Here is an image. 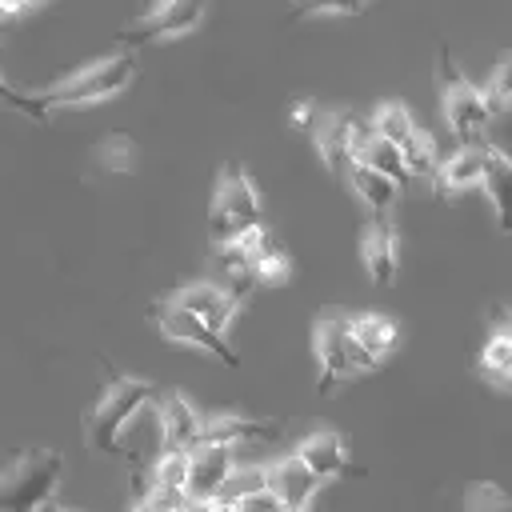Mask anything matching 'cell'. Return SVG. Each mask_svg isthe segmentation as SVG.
Masks as SVG:
<instances>
[{
	"label": "cell",
	"mask_w": 512,
	"mask_h": 512,
	"mask_svg": "<svg viewBox=\"0 0 512 512\" xmlns=\"http://www.w3.org/2000/svg\"><path fill=\"white\" fill-rule=\"evenodd\" d=\"M156 396H160V388H156L152 380L112 372L104 396L84 412V440H88V448L112 456V452L120 448V432H124L148 404H156Z\"/></svg>",
	"instance_id": "cell-1"
},
{
	"label": "cell",
	"mask_w": 512,
	"mask_h": 512,
	"mask_svg": "<svg viewBox=\"0 0 512 512\" xmlns=\"http://www.w3.org/2000/svg\"><path fill=\"white\" fill-rule=\"evenodd\" d=\"M260 228V192L244 164H228L216 176V192L208 204V240L216 252L236 248L248 232Z\"/></svg>",
	"instance_id": "cell-2"
},
{
	"label": "cell",
	"mask_w": 512,
	"mask_h": 512,
	"mask_svg": "<svg viewBox=\"0 0 512 512\" xmlns=\"http://www.w3.org/2000/svg\"><path fill=\"white\" fill-rule=\"evenodd\" d=\"M132 80H136V56L132 52H112V56L80 64L76 72H68L52 88H44L40 100H44L48 112L52 108H84V104H100V100L120 96Z\"/></svg>",
	"instance_id": "cell-3"
},
{
	"label": "cell",
	"mask_w": 512,
	"mask_h": 512,
	"mask_svg": "<svg viewBox=\"0 0 512 512\" xmlns=\"http://www.w3.org/2000/svg\"><path fill=\"white\" fill-rule=\"evenodd\" d=\"M64 480V456L52 448H24L0 472V512H48Z\"/></svg>",
	"instance_id": "cell-4"
},
{
	"label": "cell",
	"mask_w": 512,
	"mask_h": 512,
	"mask_svg": "<svg viewBox=\"0 0 512 512\" xmlns=\"http://www.w3.org/2000/svg\"><path fill=\"white\" fill-rule=\"evenodd\" d=\"M312 348H316V364H320V384H316L320 396H332L336 384H344V380L376 368L356 348V340L348 332V312H340V308H324L316 316V324H312Z\"/></svg>",
	"instance_id": "cell-5"
},
{
	"label": "cell",
	"mask_w": 512,
	"mask_h": 512,
	"mask_svg": "<svg viewBox=\"0 0 512 512\" xmlns=\"http://www.w3.org/2000/svg\"><path fill=\"white\" fill-rule=\"evenodd\" d=\"M440 96H444V120H448L452 136H456L460 144H480L492 116H488V108H484L480 88L452 64L448 48H440Z\"/></svg>",
	"instance_id": "cell-6"
},
{
	"label": "cell",
	"mask_w": 512,
	"mask_h": 512,
	"mask_svg": "<svg viewBox=\"0 0 512 512\" xmlns=\"http://www.w3.org/2000/svg\"><path fill=\"white\" fill-rule=\"evenodd\" d=\"M204 20V4H184V0H168V4H152L148 12H140L124 32L120 44L140 48V44H160V40H176L188 36L196 24Z\"/></svg>",
	"instance_id": "cell-7"
},
{
	"label": "cell",
	"mask_w": 512,
	"mask_h": 512,
	"mask_svg": "<svg viewBox=\"0 0 512 512\" xmlns=\"http://www.w3.org/2000/svg\"><path fill=\"white\" fill-rule=\"evenodd\" d=\"M172 308H180V312H188V316H196L204 328H212L216 336H224V328L232 324V316L240 312V304L232 300V292L224 288V284H216V280H188V284H180L176 288V296L168 300Z\"/></svg>",
	"instance_id": "cell-8"
},
{
	"label": "cell",
	"mask_w": 512,
	"mask_h": 512,
	"mask_svg": "<svg viewBox=\"0 0 512 512\" xmlns=\"http://www.w3.org/2000/svg\"><path fill=\"white\" fill-rule=\"evenodd\" d=\"M280 428L268 416H248V412H212L200 424V444L204 448H240L256 440H276Z\"/></svg>",
	"instance_id": "cell-9"
},
{
	"label": "cell",
	"mask_w": 512,
	"mask_h": 512,
	"mask_svg": "<svg viewBox=\"0 0 512 512\" xmlns=\"http://www.w3.org/2000/svg\"><path fill=\"white\" fill-rule=\"evenodd\" d=\"M356 128H360V120H356L352 112H344V108L320 112V116L312 120L316 152H320L324 168H328L332 176H340V180H344V172H348V164H352V140H356Z\"/></svg>",
	"instance_id": "cell-10"
},
{
	"label": "cell",
	"mask_w": 512,
	"mask_h": 512,
	"mask_svg": "<svg viewBox=\"0 0 512 512\" xmlns=\"http://www.w3.org/2000/svg\"><path fill=\"white\" fill-rule=\"evenodd\" d=\"M236 468V456L232 448H192L188 452V484H184V496L188 504H212L224 488V480L232 476Z\"/></svg>",
	"instance_id": "cell-11"
},
{
	"label": "cell",
	"mask_w": 512,
	"mask_h": 512,
	"mask_svg": "<svg viewBox=\"0 0 512 512\" xmlns=\"http://www.w3.org/2000/svg\"><path fill=\"white\" fill-rule=\"evenodd\" d=\"M156 324H160V336H168V340H176V344H192V348H204L208 356L224 360L228 368H240V356H236V348H232L224 336H216L212 328H204L196 316H188V312H180V308L164 304V308L156 312Z\"/></svg>",
	"instance_id": "cell-12"
},
{
	"label": "cell",
	"mask_w": 512,
	"mask_h": 512,
	"mask_svg": "<svg viewBox=\"0 0 512 512\" xmlns=\"http://www.w3.org/2000/svg\"><path fill=\"white\" fill-rule=\"evenodd\" d=\"M232 252L244 260V268H248V276H252L256 284H272V280H284V276L292 272V260H288L284 244H280L264 224H260L256 232H248Z\"/></svg>",
	"instance_id": "cell-13"
},
{
	"label": "cell",
	"mask_w": 512,
	"mask_h": 512,
	"mask_svg": "<svg viewBox=\"0 0 512 512\" xmlns=\"http://www.w3.org/2000/svg\"><path fill=\"white\" fill-rule=\"evenodd\" d=\"M156 408H160V440H164V448H180V452L200 448V424H204V416L196 412V404L184 392L156 396Z\"/></svg>",
	"instance_id": "cell-14"
},
{
	"label": "cell",
	"mask_w": 512,
	"mask_h": 512,
	"mask_svg": "<svg viewBox=\"0 0 512 512\" xmlns=\"http://www.w3.org/2000/svg\"><path fill=\"white\" fill-rule=\"evenodd\" d=\"M360 256H364V268H368L372 284H392V276L400 268V236H396V224L388 216H376L364 228Z\"/></svg>",
	"instance_id": "cell-15"
},
{
	"label": "cell",
	"mask_w": 512,
	"mask_h": 512,
	"mask_svg": "<svg viewBox=\"0 0 512 512\" xmlns=\"http://www.w3.org/2000/svg\"><path fill=\"white\" fill-rule=\"evenodd\" d=\"M304 468H308V476L316 480V484H324V480H336V476H344V472H352V464H348V452H344V436L340 432H312V436H304L300 444H296V452H292Z\"/></svg>",
	"instance_id": "cell-16"
},
{
	"label": "cell",
	"mask_w": 512,
	"mask_h": 512,
	"mask_svg": "<svg viewBox=\"0 0 512 512\" xmlns=\"http://www.w3.org/2000/svg\"><path fill=\"white\" fill-rule=\"evenodd\" d=\"M484 144H488V140H480V144H460L456 152L440 156V168H436L432 188H436L440 196H456V192L480 188V184H484Z\"/></svg>",
	"instance_id": "cell-17"
},
{
	"label": "cell",
	"mask_w": 512,
	"mask_h": 512,
	"mask_svg": "<svg viewBox=\"0 0 512 512\" xmlns=\"http://www.w3.org/2000/svg\"><path fill=\"white\" fill-rule=\"evenodd\" d=\"M316 488H320V484L308 476V468H304L292 452L268 464V492L280 500L284 512H308Z\"/></svg>",
	"instance_id": "cell-18"
},
{
	"label": "cell",
	"mask_w": 512,
	"mask_h": 512,
	"mask_svg": "<svg viewBox=\"0 0 512 512\" xmlns=\"http://www.w3.org/2000/svg\"><path fill=\"white\" fill-rule=\"evenodd\" d=\"M348 332H352L356 348H360L376 368L392 356V348H396V340H400V324H396L392 316H384V312H356V316H348Z\"/></svg>",
	"instance_id": "cell-19"
},
{
	"label": "cell",
	"mask_w": 512,
	"mask_h": 512,
	"mask_svg": "<svg viewBox=\"0 0 512 512\" xmlns=\"http://www.w3.org/2000/svg\"><path fill=\"white\" fill-rule=\"evenodd\" d=\"M344 184L360 196V204H364L372 216H388V212L396 208V200H400V188H396L392 180L376 176V172H372V168H364V164H348Z\"/></svg>",
	"instance_id": "cell-20"
},
{
	"label": "cell",
	"mask_w": 512,
	"mask_h": 512,
	"mask_svg": "<svg viewBox=\"0 0 512 512\" xmlns=\"http://www.w3.org/2000/svg\"><path fill=\"white\" fill-rule=\"evenodd\" d=\"M368 132L380 136L384 144H392L396 152H404L412 144V136H416V120H412V112L400 100H384V104H376Z\"/></svg>",
	"instance_id": "cell-21"
},
{
	"label": "cell",
	"mask_w": 512,
	"mask_h": 512,
	"mask_svg": "<svg viewBox=\"0 0 512 512\" xmlns=\"http://www.w3.org/2000/svg\"><path fill=\"white\" fill-rule=\"evenodd\" d=\"M508 176H512V164L508 156L496 148V144H484V192L492 200V212H496V224L508 232Z\"/></svg>",
	"instance_id": "cell-22"
},
{
	"label": "cell",
	"mask_w": 512,
	"mask_h": 512,
	"mask_svg": "<svg viewBox=\"0 0 512 512\" xmlns=\"http://www.w3.org/2000/svg\"><path fill=\"white\" fill-rule=\"evenodd\" d=\"M480 372L496 388H508V380H512V332H508V320H496L492 336L484 340V348H480Z\"/></svg>",
	"instance_id": "cell-23"
},
{
	"label": "cell",
	"mask_w": 512,
	"mask_h": 512,
	"mask_svg": "<svg viewBox=\"0 0 512 512\" xmlns=\"http://www.w3.org/2000/svg\"><path fill=\"white\" fill-rule=\"evenodd\" d=\"M136 156H140L136 140L124 136V132H112L92 148V160H96L100 172H136Z\"/></svg>",
	"instance_id": "cell-24"
},
{
	"label": "cell",
	"mask_w": 512,
	"mask_h": 512,
	"mask_svg": "<svg viewBox=\"0 0 512 512\" xmlns=\"http://www.w3.org/2000/svg\"><path fill=\"white\" fill-rule=\"evenodd\" d=\"M256 492H268V464H256V468H232V476L224 480V488H220V504H236V500H244V496H256Z\"/></svg>",
	"instance_id": "cell-25"
},
{
	"label": "cell",
	"mask_w": 512,
	"mask_h": 512,
	"mask_svg": "<svg viewBox=\"0 0 512 512\" xmlns=\"http://www.w3.org/2000/svg\"><path fill=\"white\" fill-rule=\"evenodd\" d=\"M508 72H512V56L504 52L500 64H496V72H492V80L480 88L488 116H500V112H508V104H512V80H508Z\"/></svg>",
	"instance_id": "cell-26"
},
{
	"label": "cell",
	"mask_w": 512,
	"mask_h": 512,
	"mask_svg": "<svg viewBox=\"0 0 512 512\" xmlns=\"http://www.w3.org/2000/svg\"><path fill=\"white\" fill-rule=\"evenodd\" d=\"M464 512H512V500H508V492L500 484L480 480V484H472L464 492Z\"/></svg>",
	"instance_id": "cell-27"
},
{
	"label": "cell",
	"mask_w": 512,
	"mask_h": 512,
	"mask_svg": "<svg viewBox=\"0 0 512 512\" xmlns=\"http://www.w3.org/2000/svg\"><path fill=\"white\" fill-rule=\"evenodd\" d=\"M152 484H168V488H184L188 484V452L180 448H164L156 468H152Z\"/></svg>",
	"instance_id": "cell-28"
},
{
	"label": "cell",
	"mask_w": 512,
	"mask_h": 512,
	"mask_svg": "<svg viewBox=\"0 0 512 512\" xmlns=\"http://www.w3.org/2000/svg\"><path fill=\"white\" fill-rule=\"evenodd\" d=\"M0 104H4V108H12V112H20V116H28V120H36V124H44V120H48V108H44L40 92H36V96H24V92H16L4 76H0Z\"/></svg>",
	"instance_id": "cell-29"
},
{
	"label": "cell",
	"mask_w": 512,
	"mask_h": 512,
	"mask_svg": "<svg viewBox=\"0 0 512 512\" xmlns=\"http://www.w3.org/2000/svg\"><path fill=\"white\" fill-rule=\"evenodd\" d=\"M152 512H188V496L184 488H168V484H152L144 496H140Z\"/></svg>",
	"instance_id": "cell-30"
},
{
	"label": "cell",
	"mask_w": 512,
	"mask_h": 512,
	"mask_svg": "<svg viewBox=\"0 0 512 512\" xmlns=\"http://www.w3.org/2000/svg\"><path fill=\"white\" fill-rule=\"evenodd\" d=\"M364 4H312V8H296L292 16H312V20H324V16H360Z\"/></svg>",
	"instance_id": "cell-31"
},
{
	"label": "cell",
	"mask_w": 512,
	"mask_h": 512,
	"mask_svg": "<svg viewBox=\"0 0 512 512\" xmlns=\"http://www.w3.org/2000/svg\"><path fill=\"white\" fill-rule=\"evenodd\" d=\"M232 512H284V508H280V500H276L272 492H256V496L236 500V504H232Z\"/></svg>",
	"instance_id": "cell-32"
},
{
	"label": "cell",
	"mask_w": 512,
	"mask_h": 512,
	"mask_svg": "<svg viewBox=\"0 0 512 512\" xmlns=\"http://www.w3.org/2000/svg\"><path fill=\"white\" fill-rule=\"evenodd\" d=\"M312 120H316V108H312V100H300V104L292 108V124H296V128H312Z\"/></svg>",
	"instance_id": "cell-33"
},
{
	"label": "cell",
	"mask_w": 512,
	"mask_h": 512,
	"mask_svg": "<svg viewBox=\"0 0 512 512\" xmlns=\"http://www.w3.org/2000/svg\"><path fill=\"white\" fill-rule=\"evenodd\" d=\"M36 4H0V20H8V16H24V12H32Z\"/></svg>",
	"instance_id": "cell-34"
},
{
	"label": "cell",
	"mask_w": 512,
	"mask_h": 512,
	"mask_svg": "<svg viewBox=\"0 0 512 512\" xmlns=\"http://www.w3.org/2000/svg\"><path fill=\"white\" fill-rule=\"evenodd\" d=\"M132 512H152V508H148L144 500H136V504H132Z\"/></svg>",
	"instance_id": "cell-35"
},
{
	"label": "cell",
	"mask_w": 512,
	"mask_h": 512,
	"mask_svg": "<svg viewBox=\"0 0 512 512\" xmlns=\"http://www.w3.org/2000/svg\"><path fill=\"white\" fill-rule=\"evenodd\" d=\"M56 512H68V508H56Z\"/></svg>",
	"instance_id": "cell-36"
},
{
	"label": "cell",
	"mask_w": 512,
	"mask_h": 512,
	"mask_svg": "<svg viewBox=\"0 0 512 512\" xmlns=\"http://www.w3.org/2000/svg\"><path fill=\"white\" fill-rule=\"evenodd\" d=\"M0 32H4V24H0Z\"/></svg>",
	"instance_id": "cell-37"
}]
</instances>
